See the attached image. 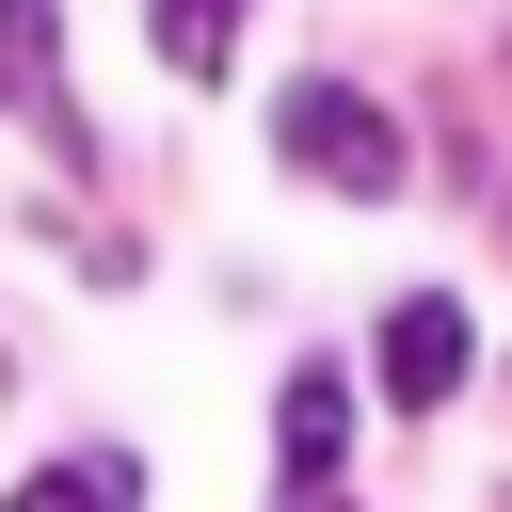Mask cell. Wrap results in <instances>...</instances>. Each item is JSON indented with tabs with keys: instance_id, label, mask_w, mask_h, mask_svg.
Listing matches in <instances>:
<instances>
[{
	"instance_id": "obj_1",
	"label": "cell",
	"mask_w": 512,
	"mask_h": 512,
	"mask_svg": "<svg viewBox=\"0 0 512 512\" xmlns=\"http://www.w3.org/2000/svg\"><path fill=\"white\" fill-rule=\"evenodd\" d=\"M272 160L320 176V192H352V208H384V192L416 176V144L384 128V96H352V80H288V96H272Z\"/></svg>"
},
{
	"instance_id": "obj_2",
	"label": "cell",
	"mask_w": 512,
	"mask_h": 512,
	"mask_svg": "<svg viewBox=\"0 0 512 512\" xmlns=\"http://www.w3.org/2000/svg\"><path fill=\"white\" fill-rule=\"evenodd\" d=\"M368 368H384V400H400V416H448V400H464V368H480V320H464L448 288H400V304H384V336H368Z\"/></svg>"
},
{
	"instance_id": "obj_3",
	"label": "cell",
	"mask_w": 512,
	"mask_h": 512,
	"mask_svg": "<svg viewBox=\"0 0 512 512\" xmlns=\"http://www.w3.org/2000/svg\"><path fill=\"white\" fill-rule=\"evenodd\" d=\"M0 112H32V128L64 144V176L96 160V128H80V96H64V0H0Z\"/></svg>"
},
{
	"instance_id": "obj_4",
	"label": "cell",
	"mask_w": 512,
	"mask_h": 512,
	"mask_svg": "<svg viewBox=\"0 0 512 512\" xmlns=\"http://www.w3.org/2000/svg\"><path fill=\"white\" fill-rule=\"evenodd\" d=\"M272 464H288V496H336V464H352V368H288Z\"/></svg>"
},
{
	"instance_id": "obj_5",
	"label": "cell",
	"mask_w": 512,
	"mask_h": 512,
	"mask_svg": "<svg viewBox=\"0 0 512 512\" xmlns=\"http://www.w3.org/2000/svg\"><path fill=\"white\" fill-rule=\"evenodd\" d=\"M0 512H144V464H128V448H64V464H32Z\"/></svg>"
},
{
	"instance_id": "obj_6",
	"label": "cell",
	"mask_w": 512,
	"mask_h": 512,
	"mask_svg": "<svg viewBox=\"0 0 512 512\" xmlns=\"http://www.w3.org/2000/svg\"><path fill=\"white\" fill-rule=\"evenodd\" d=\"M144 48H160L176 80H224V64H240V0H144Z\"/></svg>"
}]
</instances>
